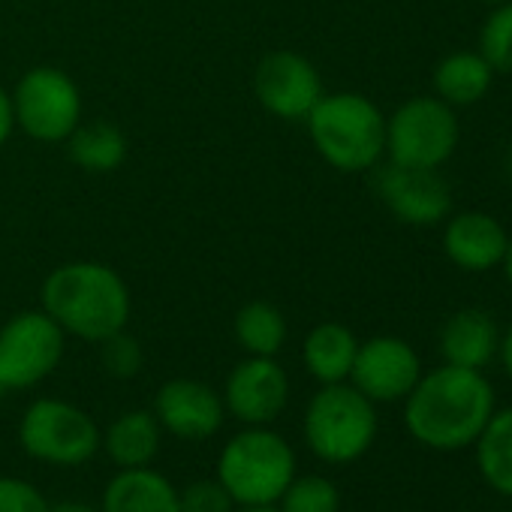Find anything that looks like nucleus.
<instances>
[{
    "mask_svg": "<svg viewBox=\"0 0 512 512\" xmlns=\"http://www.w3.org/2000/svg\"><path fill=\"white\" fill-rule=\"evenodd\" d=\"M419 377H422L419 353L407 341L392 335H380L359 344L350 371V383L374 404L404 401L419 383Z\"/></svg>",
    "mask_w": 512,
    "mask_h": 512,
    "instance_id": "9d476101",
    "label": "nucleus"
},
{
    "mask_svg": "<svg viewBox=\"0 0 512 512\" xmlns=\"http://www.w3.org/2000/svg\"><path fill=\"white\" fill-rule=\"evenodd\" d=\"M503 272H506V281L512 284V238H509V244H506V253H503Z\"/></svg>",
    "mask_w": 512,
    "mask_h": 512,
    "instance_id": "2f4dec72",
    "label": "nucleus"
},
{
    "mask_svg": "<svg viewBox=\"0 0 512 512\" xmlns=\"http://www.w3.org/2000/svg\"><path fill=\"white\" fill-rule=\"evenodd\" d=\"M455 148L458 118L440 97H413L386 121V154L398 166L440 169Z\"/></svg>",
    "mask_w": 512,
    "mask_h": 512,
    "instance_id": "0eeeda50",
    "label": "nucleus"
},
{
    "mask_svg": "<svg viewBox=\"0 0 512 512\" xmlns=\"http://www.w3.org/2000/svg\"><path fill=\"white\" fill-rule=\"evenodd\" d=\"M103 344V368L118 377V380H130L142 371V347L136 338H130L124 329L109 335Z\"/></svg>",
    "mask_w": 512,
    "mask_h": 512,
    "instance_id": "a878e982",
    "label": "nucleus"
},
{
    "mask_svg": "<svg viewBox=\"0 0 512 512\" xmlns=\"http://www.w3.org/2000/svg\"><path fill=\"white\" fill-rule=\"evenodd\" d=\"M178 506L181 512H232L235 500L214 476V479H196L178 488Z\"/></svg>",
    "mask_w": 512,
    "mask_h": 512,
    "instance_id": "bb28decb",
    "label": "nucleus"
},
{
    "mask_svg": "<svg viewBox=\"0 0 512 512\" xmlns=\"http://www.w3.org/2000/svg\"><path fill=\"white\" fill-rule=\"evenodd\" d=\"M232 512H281L278 506H235Z\"/></svg>",
    "mask_w": 512,
    "mask_h": 512,
    "instance_id": "473e14b6",
    "label": "nucleus"
},
{
    "mask_svg": "<svg viewBox=\"0 0 512 512\" xmlns=\"http://www.w3.org/2000/svg\"><path fill=\"white\" fill-rule=\"evenodd\" d=\"M256 97L260 103L287 121L308 118L323 97V82L317 67L296 52H272L256 67Z\"/></svg>",
    "mask_w": 512,
    "mask_h": 512,
    "instance_id": "ddd939ff",
    "label": "nucleus"
},
{
    "mask_svg": "<svg viewBox=\"0 0 512 512\" xmlns=\"http://www.w3.org/2000/svg\"><path fill=\"white\" fill-rule=\"evenodd\" d=\"M356 350H359V341L347 326L323 323V326L311 329V335L305 338L302 359H305L308 374L317 383L329 386V383H347L350 380Z\"/></svg>",
    "mask_w": 512,
    "mask_h": 512,
    "instance_id": "6ab92c4d",
    "label": "nucleus"
},
{
    "mask_svg": "<svg viewBox=\"0 0 512 512\" xmlns=\"http://www.w3.org/2000/svg\"><path fill=\"white\" fill-rule=\"evenodd\" d=\"M377 193L386 208L410 226H434L446 220L452 208L449 184L437 175V169H416L386 163L377 172Z\"/></svg>",
    "mask_w": 512,
    "mask_h": 512,
    "instance_id": "f8f14e48",
    "label": "nucleus"
},
{
    "mask_svg": "<svg viewBox=\"0 0 512 512\" xmlns=\"http://www.w3.org/2000/svg\"><path fill=\"white\" fill-rule=\"evenodd\" d=\"M64 356V329L46 311H28L0 329V392L46 380Z\"/></svg>",
    "mask_w": 512,
    "mask_h": 512,
    "instance_id": "6e6552de",
    "label": "nucleus"
},
{
    "mask_svg": "<svg viewBox=\"0 0 512 512\" xmlns=\"http://www.w3.org/2000/svg\"><path fill=\"white\" fill-rule=\"evenodd\" d=\"M154 416L160 428L178 440H208L220 431L226 407L208 383L175 377L157 389Z\"/></svg>",
    "mask_w": 512,
    "mask_h": 512,
    "instance_id": "4468645a",
    "label": "nucleus"
},
{
    "mask_svg": "<svg viewBox=\"0 0 512 512\" xmlns=\"http://www.w3.org/2000/svg\"><path fill=\"white\" fill-rule=\"evenodd\" d=\"M16 121L40 142H61L79 127L82 100L76 82L55 67L31 70L13 97Z\"/></svg>",
    "mask_w": 512,
    "mask_h": 512,
    "instance_id": "1a4fd4ad",
    "label": "nucleus"
},
{
    "mask_svg": "<svg viewBox=\"0 0 512 512\" xmlns=\"http://www.w3.org/2000/svg\"><path fill=\"white\" fill-rule=\"evenodd\" d=\"M160 437H163V428L154 410H130L106 428L100 446L106 449L109 461L118 470L148 467L160 452Z\"/></svg>",
    "mask_w": 512,
    "mask_h": 512,
    "instance_id": "a211bd4d",
    "label": "nucleus"
},
{
    "mask_svg": "<svg viewBox=\"0 0 512 512\" xmlns=\"http://www.w3.org/2000/svg\"><path fill=\"white\" fill-rule=\"evenodd\" d=\"M281 512H341V488L320 473H296L275 503Z\"/></svg>",
    "mask_w": 512,
    "mask_h": 512,
    "instance_id": "b1692460",
    "label": "nucleus"
},
{
    "mask_svg": "<svg viewBox=\"0 0 512 512\" xmlns=\"http://www.w3.org/2000/svg\"><path fill=\"white\" fill-rule=\"evenodd\" d=\"M479 4H491V7H497V4H506V0H479Z\"/></svg>",
    "mask_w": 512,
    "mask_h": 512,
    "instance_id": "f704fd0d",
    "label": "nucleus"
},
{
    "mask_svg": "<svg viewBox=\"0 0 512 512\" xmlns=\"http://www.w3.org/2000/svg\"><path fill=\"white\" fill-rule=\"evenodd\" d=\"M494 410V389L482 371L443 362L404 398V425L425 449L458 452L476 443Z\"/></svg>",
    "mask_w": 512,
    "mask_h": 512,
    "instance_id": "f257e3e1",
    "label": "nucleus"
},
{
    "mask_svg": "<svg viewBox=\"0 0 512 512\" xmlns=\"http://www.w3.org/2000/svg\"><path fill=\"white\" fill-rule=\"evenodd\" d=\"M13 124H16V109H13V97L0 88V145H4L13 133Z\"/></svg>",
    "mask_w": 512,
    "mask_h": 512,
    "instance_id": "c85d7f7f",
    "label": "nucleus"
},
{
    "mask_svg": "<svg viewBox=\"0 0 512 512\" xmlns=\"http://www.w3.org/2000/svg\"><path fill=\"white\" fill-rule=\"evenodd\" d=\"M296 452L290 440L269 425H244L217 455V482L235 506H275L296 476Z\"/></svg>",
    "mask_w": 512,
    "mask_h": 512,
    "instance_id": "7ed1b4c3",
    "label": "nucleus"
},
{
    "mask_svg": "<svg viewBox=\"0 0 512 512\" xmlns=\"http://www.w3.org/2000/svg\"><path fill=\"white\" fill-rule=\"evenodd\" d=\"M70 157L88 172H112L127 157V139L115 124L94 121L70 133Z\"/></svg>",
    "mask_w": 512,
    "mask_h": 512,
    "instance_id": "4be33fe9",
    "label": "nucleus"
},
{
    "mask_svg": "<svg viewBox=\"0 0 512 512\" xmlns=\"http://www.w3.org/2000/svg\"><path fill=\"white\" fill-rule=\"evenodd\" d=\"M235 341L250 356H278L287 341V320L269 302H250L235 314Z\"/></svg>",
    "mask_w": 512,
    "mask_h": 512,
    "instance_id": "5701e85b",
    "label": "nucleus"
},
{
    "mask_svg": "<svg viewBox=\"0 0 512 512\" xmlns=\"http://www.w3.org/2000/svg\"><path fill=\"white\" fill-rule=\"evenodd\" d=\"M103 512H181L178 488L160 470L148 467H127L118 470L100 497Z\"/></svg>",
    "mask_w": 512,
    "mask_h": 512,
    "instance_id": "dca6fc26",
    "label": "nucleus"
},
{
    "mask_svg": "<svg viewBox=\"0 0 512 512\" xmlns=\"http://www.w3.org/2000/svg\"><path fill=\"white\" fill-rule=\"evenodd\" d=\"M377 404L350 380L323 386L305 407L302 434L308 449L326 464H353L377 440Z\"/></svg>",
    "mask_w": 512,
    "mask_h": 512,
    "instance_id": "39448f33",
    "label": "nucleus"
},
{
    "mask_svg": "<svg viewBox=\"0 0 512 512\" xmlns=\"http://www.w3.org/2000/svg\"><path fill=\"white\" fill-rule=\"evenodd\" d=\"M500 347L494 320L479 308H464L452 314L440 329V356L446 365L482 371Z\"/></svg>",
    "mask_w": 512,
    "mask_h": 512,
    "instance_id": "f3484780",
    "label": "nucleus"
},
{
    "mask_svg": "<svg viewBox=\"0 0 512 512\" xmlns=\"http://www.w3.org/2000/svg\"><path fill=\"white\" fill-rule=\"evenodd\" d=\"M506 172H509V181H512V148H509V154H506Z\"/></svg>",
    "mask_w": 512,
    "mask_h": 512,
    "instance_id": "72a5a7b5",
    "label": "nucleus"
},
{
    "mask_svg": "<svg viewBox=\"0 0 512 512\" xmlns=\"http://www.w3.org/2000/svg\"><path fill=\"white\" fill-rule=\"evenodd\" d=\"M49 512H103V509L85 500H61V503H49Z\"/></svg>",
    "mask_w": 512,
    "mask_h": 512,
    "instance_id": "c756f323",
    "label": "nucleus"
},
{
    "mask_svg": "<svg viewBox=\"0 0 512 512\" xmlns=\"http://www.w3.org/2000/svg\"><path fill=\"white\" fill-rule=\"evenodd\" d=\"M290 401V377L275 356H250L232 368L223 407L241 425H272Z\"/></svg>",
    "mask_w": 512,
    "mask_h": 512,
    "instance_id": "9b49d317",
    "label": "nucleus"
},
{
    "mask_svg": "<svg viewBox=\"0 0 512 512\" xmlns=\"http://www.w3.org/2000/svg\"><path fill=\"white\" fill-rule=\"evenodd\" d=\"M479 55L494 76H512V0L497 4L479 31Z\"/></svg>",
    "mask_w": 512,
    "mask_h": 512,
    "instance_id": "393cba45",
    "label": "nucleus"
},
{
    "mask_svg": "<svg viewBox=\"0 0 512 512\" xmlns=\"http://www.w3.org/2000/svg\"><path fill=\"white\" fill-rule=\"evenodd\" d=\"M0 512H49V500L28 479L0 476Z\"/></svg>",
    "mask_w": 512,
    "mask_h": 512,
    "instance_id": "cd10ccee",
    "label": "nucleus"
},
{
    "mask_svg": "<svg viewBox=\"0 0 512 512\" xmlns=\"http://www.w3.org/2000/svg\"><path fill=\"white\" fill-rule=\"evenodd\" d=\"M97 422L64 398L34 401L19 422L22 449L52 467H79L100 452Z\"/></svg>",
    "mask_w": 512,
    "mask_h": 512,
    "instance_id": "423d86ee",
    "label": "nucleus"
},
{
    "mask_svg": "<svg viewBox=\"0 0 512 512\" xmlns=\"http://www.w3.org/2000/svg\"><path fill=\"white\" fill-rule=\"evenodd\" d=\"M308 130L317 151L341 172H365L386 154V118L362 94H323Z\"/></svg>",
    "mask_w": 512,
    "mask_h": 512,
    "instance_id": "20e7f679",
    "label": "nucleus"
},
{
    "mask_svg": "<svg viewBox=\"0 0 512 512\" xmlns=\"http://www.w3.org/2000/svg\"><path fill=\"white\" fill-rule=\"evenodd\" d=\"M509 235L497 217L485 211H464L446 223L443 250L461 272H491L503 263Z\"/></svg>",
    "mask_w": 512,
    "mask_h": 512,
    "instance_id": "2eb2a0df",
    "label": "nucleus"
},
{
    "mask_svg": "<svg viewBox=\"0 0 512 512\" xmlns=\"http://www.w3.org/2000/svg\"><path fill=\"white\" fill-rule=\"evenodd\" d=\"M497 353H500V362H503V371H506V377L512 380V326L506 329V335L500 338V347H497Z\"/></svg>",
    "mask_w": 512,
    "mask_h": 512,
    "instance_id": "7c9ffc66",
    "label": "nucleus"
},
{
    "mask_svg": "<svg viewBox=\"0 0 512 512\" xmlns=\"http://www.w3.org/2000/svg\"><path fill=\"white\" fill-rule=\"evenodd\" d=\"M43 311L82 341H106L130 320L127 284L100 263H67L43 284Z\"/></svg>",
    "mask_w": 512,
    "mask_h": 512,
    "instance_id": "f03ea898",
    "label": "nucleus"
},
{
    "mask_svg": "<svg viewBox=\"0 0 512 512\" xmlns=\"http://www.w3.org/2000/svg\"><path fill=\"white\" fill-rule=\"evenodd\" d=\"M479 476L491 491L512 500V407L494 410L473 443Z\"/></svg>",
    "mask_w": 512,
    "mask_h": 512,
    "instance_id": "412c9836",
    "label": "nucleus"
},
{
    "mask_svg": "<svg viewBox=\"0 0 512 512\" xmlns=\"http://www.w3.org/2000/svg\"><path fill=\"white\" fill-rule=\"evenodd\" d=\"M494 82V70L479 52H452L434 70V91L446 106L479 103Z\"/></svg>",
    "mask_w": 512,
    "mask_h": 512,
    "instance_id": "aec40b11",
    "label": "nucleus"
}]
</instances>
